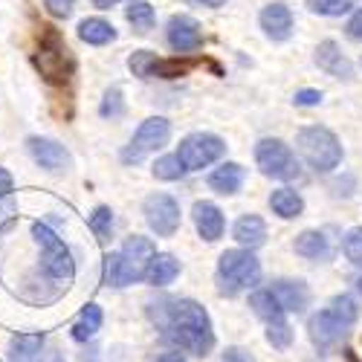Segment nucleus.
I'll return each instance as SVG.
<instances>
[{
    "mask_svg": "<svg viewBox=\"0 0 362 362\" xmlns=\"http://www.w3.org/2000/svg\"><path fill=\"white\" fill-rule=\"evenodd\" d=\"M247 180V168L240 163H223L221 168H215L212 174H209V186H212L215 192L221 194H238L240 186H244Z\"/></svg>",
    "mask_w": 362,
    "mask_h": 362,
    "instance_id": "19",
    "label": "nucleus"
},
{
    "mask_svg": "<svg viewBox=\"0 0 362 362\" xmlns=\"http://www.w3.org/2000/svg\"><path fill=\"white\" fill-rule=\"evenodd\" d=\"M296 148L305 157V163L316 171H334L342 163V142L334 131H327L322 125H308L296 134Z\"/></svg>",
    "mask_w": 362,
    "mask_h": 362,
    "instance_id": "2",
    "label": "nucleus"
},
{
    "mask_svg": "<svg viewBox=\"0 0 362 362\" xmlns=\"http://www.w3.org/2000/svg\"><path fill=\"white\" fill-rule=\"evenodd\" d=\"M125 18L134 26V33H139V35L151 33V29H154V21H157L154 6H151L148 0H131L128 9H125Z\"/></svg>",
    "mask_w": 362,
    "mask_h": 362,
    "instance_id": "28",
    "label": "nucleus"
},
{
    "mask_svg": "<svg viewBox=\"0 0 362 362\" xmlns=\"http://www.w3.org/2000/svg\"><path fill=\"white\" fill-rule=\"evenodd\" d=\"M26 148H29V154H33V160L52 171V174H62V171H70L73 165V157H70V151L62 145V142H55L49 136H29L26 139Z\"/></svg>",
    "mask_w": 362,
    "mask_h": 362,
    "instance_id": "11",
    "label": "nucleus"
},
{
    "mask_svg": "<svg viewBox=\"0 0 362 362\" xmlns=\"http://www.w3.org/2000/svg\"><path fill=\"white\" fill-rule=\"evenodd\" d=\"M316 64H319V70H325L327 76H334V78H345V81L354 78L351 58L339 49L337 41H322V44L316 47Z\"/></svg>",
    "mask_w": 362,
    "mask_h": 362,
    "instance_id": "15",
    "label": "nucleus"
},
{
    "mask_svg": "<svg viewBox=\"0 0 362 362\" xmlns=\"http://www.w3.org/2000/svg\"><path fill=\"white\" fill-rule=\"evenodd\" d=\"M44 6H47V12H49L52 18H70L76 0H44Z\"/></svg>",
    "mask_w": 362,
    "mask_h": 362,
    "instance_id": "38",
    "label": "nucleus"
},
{
    "mask_svg": "<svg viewBox=\"0 0 362 362\" xmlns=\"http://www.w3.org/2000/svg\"><path fill=\"white\" fill-rule=\"evenodd\" d=\"M194 67H197L194 58H157L148 78H180V76H189Z\"/></svg>",
    "mask_w": 362,
    "mask_h": 362,
    "instance_id": "27",
    "label": "nucleus"
},
{
    "mask_svg": "<svg viewBox=\"0 0 362 362\" xmlns=\"http://www.w3.org/2000/svg\"><path fill=\"white\" fill-rule=\"evenodd\" d=\"M168 136H171V122H168L165 116L145 119V122L136 128L134 139L128 142V148L122 151V163H128V165L142 163L148 154H154L157 148H163L168 142Z\"/></svg>",
    "mask_w": 362,
    "mask_h": 362,
    "instance_id": "8",
    "label": "nucleus"
},
{
    "mask_svg": "<svg viewBox=\"0 0 362 362\" xmlns=\"http://www.w3.org/2000/svg\"><path fill=\"white\" fill-rule=\"evenodd\" d=\"M177 276H180V261H177L171 252H157L154 258H151L148 273H145V279L154 284V287H165V284H171Z\"/></svg>",
    "mask_w": 362,
    "mask_h": 362,
    "instance_id": "23",
    "label": "nucleus"
},
{
    "mask_svg": "<svg viewBox=\"0 0 362 362\" xmlns=\"http://www.w3.org/2000/svg\"><path fill=\"white\" fill-rule=\"evenodd\" d=\"M267 342L273 345V348H279V351L290 348V342H293V327H290L287 322H279V325H267Z\"/></svg>",
    "mask_w": 362,
    "mask_h": 362,
    "instance_id": "37",
    "label": "nucleus"
},
{
    "mask_svg": "<svg viewBox=\"0 0 362 362\" xmlns=\"http://www.w3.org/2000/svg\"><path fill=\"white\" fill-rule=\"evenodd\" d=\"M296 255L301 258H310V261H327L330 258V238L319 229H305L298 238H296V244H293Z\"/></svg>",
    "mask_w": 362,
    "mask_h": 362,
    "instance_id": "18",
    "label": "nucleus"
},
{
    "mask_svg": "<svg viewBox=\"0 0 362 362\" xmlns=\"http://www.w3.org/2000/svg\"><path fill=\"white\" fill-rule=\"evenodd\" d=\"M12 189H15L12 174H9L6 168H0V200H6V197L12 194Z\"/></svg>",
    "mask_w": 362,
    "mask_h": 362,
    "instance_id": "42",
    "label": "nucleus"
},
{
    "mask_svg": "<svg viewBox=\"0 0 362 362\" xmlns=\"http://www.w3.org/2000/svg\"><path fill=\"white\" fill-rule=\"evenodd\" d=\"M348 38H354V41H362V9L359 12H354V18L348 21Z\"/></svg>",
    "mask_w": 362,
    "mask_h": 362,
    "instance_id": "41",
    "label": "nucleus"
},
{
    "mask_svg": "<svg viewBox=\"0 0 362 362\" xmlns=\"http://www.w3.org/2000/svg\"><path fill=\"white\" fill-rule=\"evenodd\" d=\"M90 229L99 240H107L113 232V209L110 206H96L93 215H90Z\"/></svg>",
    "mask_w": 362,
    "mask_h": 362,
    "instance_id": "31",
    "label": "nucleus"
},
{
    "mask_svg": "<svg viewBox=\"0 0 362 362\" xmlns=\"http://www.w3.org/2000/svg\"><path fill=\"white\" fill-rule=\"evenodd\" d=\"M258 21H261V29H264V35L269 41H287L293 35V12L284 4L264 6L261 15H258Z\"/></svg>",
    "mask_w": 362,
    "mask_h": 362,
    "instance_id": "16",
    "label": "nucleus"
},
{
    "mask_svg": "<svg viewBox=\"0 0 362 362\" xmlns=\"http://www.w3.org/2000/svg\"><path fill=\"white\" fill-rule=\"evenodd\" d=\"M356 290H359V296H362V276L356 279Z\"/></svg>",
    "mask_w": 362,
    "mask_h": 362,
    "instance_id": "46",
    "label": "nucleus"
},
{
    "mask_svg": "<svg viewBox=\"0 0 362 362\" xmlns=\"http://www.w3.org/2000/svg\"><path fill=\"white\" fill-rule=\"evenodd\" d=\"M151 319L157 322L163 337L174 342L180 351L206 356L215 348L212 319L194 298H163L157 305H151Z\"/></svg>",
    "mask_w": 362,
    "mask_h": 362,
    "instance_id": "1",
    "label": "nucleus"
},
{
    "mask_svg": "<svg viewBox=\"0 0 362 362\" xmlns=\"http://www.w3.org/2000/svg\"><path fill=\"white\" fill-rule=\"evenodd\" d=\"M356 6V0H308V9L313 15H325V18H339L345 12H351Z\"/></svg>",
    "mask_w": 362,
    "mask_h": 362,
    "instance_id": "30",
    "label": "nucleus"
},
{
    "mask_svg": "<svg viewBox=\"0 0 362 362\" xmlns=\"http://www.w3.org/2000/svg\"><path fill=\"white\" fill-rule=\"evenodd\" d=\"M165 38H168V47L180 55H189L194 49L203 47V29L194 18L189 15H174L168 21V29H165Z\"/></svg>",
    "mask_w": 362,
    "mask_h": 362,
    "instance_id": "13",
    "label": "nucleus"
},
{
    "mask_svg": "<svg viewBox=\"0 0 362 362\" xmlns=\"http://www.w3.org/2000/svg\"><path fill=\"white\" fill-rule=\"evenodd\" d=\"M269 209L284 218V221H293L298 218L301 212H305V200H301V194L296 189H276L273 194H269Z\"/></svg>",
    "mask_w": 362,
    "mask_h": 362,
    "instance_id": "24",
    "label": "nucleus"
},
{
    "mask_svg": "<svg viewBox=\"0 0 362 362\" xmlns=\"http://www.w3.org/2000/svg\"><path fill=\"white\" fill-rule=\"evenodd\" d=\"M342 252H345V258H348L354 267L362 269V226L348 229V235H345V240H342Z\"/></svg>",
    "mask_w": 362,
    "mask_h": 362,
    "instance_id": "34",
    "label": "nucleus"
},
{
    "mask_svg": "<svg viewBox=\"0 0 362 362\" xmlns=\"http://www.w3.org/2000/svg\"><path fill=\"white\" fill-rule=\"evenodd\" d=\"M223 362H255V356L247 351V348H226L223 351Z\"/></svg>",
    "mask_w": 362,
    "mask_h": 362,
    "instance_id": "40",
    "label": "nucleus"
},
{
    "mask_svg": "<svg viewBox=\"0 0 362 362\" xmlns=\"http://www.w3.org/2000/svg\"><path fill=\"white\" fill-rule=\"evenodd\" d=\"M44 356V334H18L9 342L12 362H41Z\"/></svg>",
    "mask_w": 362,
    "mask_h": 362,
    "instance_id": "21",
    "label": "nucleus"
},
{
    "mask_svg": "<svg viewBox=\"0 0 362 362\" xmlns=\"http://www.w3.org/2000/svg\"><path fill=\"white\" fill-rule=\"evenodd\" d=\"M226 154V142L215 134H189L180 142L177 160L186 171H203L206 165L218 163Z\"/></svg>",
    "mask_w": 362,
    "mask_h": 362,
    "instance_id": "7",
    "label": "nucleus"
},
{
    "mask_svg": "<svg viewBox=\"0 0 362 362\" xmlns=\"http://www.w3.org/2000/svg\"><path fill=\"white\" fill-rule=\"evenodd\" d=\"M186 4L206 6V9H221V6H226V0H186Z\"/></svg>",
    "mask_w": 362,
    "mask_h": 362,
    "instance_id": "43",
    "label": "nucleus"
},
{
    "mask_svg": "<svg viewBox=\"0 0 362 362\" xmlns=\"http://www.w3.org/2000/svg\"><path fill=\"white\" fill-rule=\"evenodd\" d=\"M261 281V261L250 250H226L218 261V290L221 296L247 293Z\"/></svg>",
    "mask_w": 362,
    "mask_h": 362,
    "instance_id": "3",
    "label": "nucleus"
},
{
    "mask_svg": "<svg viewBox=\"0 0 362 362\" xmlns=\"http://www.w3.org/2000/svg\"><path fill=\"white\" fill-rule=\"evenodd\" d=\"M186 174V168L180 165V160H177V154H168V157H160L157 163H154V177L157 180H165V183H174V180H180Z\"/></svg>",
    "mask_w": 362,
    "mask_h": 362,
    "instance_id": "33",
    "label": "nucleus"
},
{
    "mask_svg": "<svg viewBox=\"0 0 362 362\" xmlns=\"http://www.w3.org/2000/svg\"><path fill=\"white\" fill-rule=\"evenodd\" d=\"M99 113H102L105 119H116V116H122V113H125L122 87H110V90H105V99H102Z\"/></svg>",
    "mask_w": 362,
    "mask_h": 362,
    "instance_id": "35",
    "label": "nucleus"
},
{
    "mask_svg": "<svg viewBox=\"0 0 362 362\" xmlns=\"http://www.w3.org/2000/svg\"><path fill=\"white\" fill-rule=\"evenodd\" d=\"M250 308H252V313H255L258 319H264L267 325H279V322H284V310H281V305H279L276 296L269 293V290H258V293H252V296H250Z\"/></svg>",
    "mask_w": 362,
    "mask_h": 362,
    "instance_id": "25",
    "label": "nucleus"
},
{
    "mask_svg": "<svg viewBox=\"0 0 362 362\" xmlns=\"http://www.w3.org/2000/svg\"><path fill=\"white\" fill-rule=\"evenodd\" d=\"M157 362H189V359H186L183 354H163Z\"/></svg>",
    "mask_w": 362,
    "mask_h": 362,
    "instance_id": "44",
    "label": "nucleus"
},
{
    "mask_svg": "<svg viewBox=\"0 0 362 362\" xmlns=\"http://www.w3.org/2000/svg\"><path fill=\"white\" fill-rule=\"evenodd\" d=\"M330 313H334L342 325H354L356 319H359V308H356V301L348 296V293H339V296H334V298H330V308H327Z\"/></svg>",
    "mask_w": 362,
    "mask_h": 362,
    "instance_id": "29",
    "label": "nucleus"
},
{
    "mask_svg": "<svg viewBox=\"0 0 362 362\" xmlns=\"http://www.w3.org/2000/svg\"><path fill=\"white\" fill-rule=\"evenodd\" d=\"M154 255H157V247H154V240H151V238L131 235L125 240V247L119 250V261H122L128 284H136V281L145 279L148 264H151V258H154Z\"/></svg>",
    "mask_w": 362,
    "mask_h": 362,
    "instance_id": "10",
    "label": "nucleus"
},
{
    "mask_svg": "<svg viewBox=\"0 0 362 362\" xmlns=\"http://www.w3.org/2000/svg\"><path fill=\"white\" fill-rule=\"evenodd\" d=\"M235 240L240 244V250H258L267 240V223L258 215H244L235 223Z\"/></svg>",
    "mask_w": 362,
    "mask_h": 362,
    "instance_id": "20",
    "label": "nucleus"
},
{
    "mask_svg": "<svg viewBox=\"0 0 362 362\" xmlns=\"http://www.w3.org/2000/svg\"><path fill=\"white\" fill-rule=\"evenodd\" d=\"M298 107H316L322 102V90H298L296 99H293Z\"/></svg>",
    "mask_w": 362,
    "mask_h": 362,
    "instance_id": "39",
    "label": "nucleus"
},
{
    "mask_svg": "<svg viewBox=\"0 0 362 362\" xmlns=\"http://www.w3.org/2000/svg\"><path fill=\"white\" fill-rule=\"evenodd\" d=\"M308 334H310V342L325 354V351H334V348L345 339L348 325H342L334 313L325 308V310H319V313L310 316V322H308Z\"/></svg>",
    "mask_w": 362,
    "mask_h": 362,
    "instance_id": "12",
    "label": "nucleus"
},
{
    "mask_svg": "<svg viewBox=\"0 0 362 362\" xmlns=\"http://www.w3.org/2000/svg\"><path fill=\"white\" fill-rule=\"evenodd\" d=\"M33 238H35V244L41 247V269H44V276L49 281L67 284L76 276V261H73L70 247L41 221L33 223Z\"/></svg>",
    "mask_w": 362,
    "mask_h": 362,
    "instance_id": "5",
    "label": "nucleus"
},
{
    "mask_svg": "<svg viewBox=\"0 0 362 362\" xmlns=\"http://www.w3.org/2000/svg\"><path fill=\"white\" fill-rule=\"evenodd\" d=\"M119 0H93V6L96 9H110V6H116Z\"/></svg>",
    "mask_w": 362,
    "mask_h": 362,
    "instance_id": "45",
    "label": "nucleus"
},
{
    "mask_svg": "<svg viewBox=\"0 0 362 362\" xmlns=\"http://www.w3.org/2000/svg\"><path fill=\"white\" fill-rule=\"evenodd\" d=\"M255 163H258L261 174L273 177V180H296L301 174L298 160L290 151V145L281 139H273V136H267L255 145Z\"/></svg>",
    "mask_w": 362,
    "mask_h": 362,
    "instance_id": "6",
    "label": "nucleus"
},
{
    "mask_svg": "<svg viewBox=\"0 0 362 362\" xmlns=\"http://www.w3.org/2000/svg\"><path fill=\"white\" fill-rule=\"evenodd\" d=\"M33 62H35V67L47 84H67L73 76V67H76L62 33L52 26H44L41 44H38V52L33 55Z\"/></svg>",
    "mask_w": 362,
    "mask_h": 362,
    "instance_id": "4",
    "label": "nucleus"
},
{
    "mask_svg": "<svg viewBox=\"0 0 362 362\" xmlns=\"http://www.w3.org/2000/svg\"><path fill=\"white\" fill-rule=\"evenodd\" d=\"M78 38L90 47H105V44L116 41V26L105 18H84L78 23Z\"/></svg>",
    "mask_w": 362,
    "mask_h": 362,
    "instance_id": "22",
    "label": "nucleus"
},
{
    "mask_svg": "<svg viewBox=\"0 0 362 362\" xmlns=\"http://www.w3.org/2000/svg\"><path fill=\"white\" fill-rule=\"evenodd\" d=\"M154 62H157V55L151 52V49H136V52L128 58V67H131L134 76L148 78V76H151V67H154Z\"/></svg>",
    "mask_w": 362,
    "mask_h": 362,
    "instance_id": "36",
    "label": "nucleus"
},
{
    "mask_svg": "<svg viewBox=\"0 0 362 362\" xmlns=\"http://www.w3.org/2000/svg\"><path fill=\"white\" fill-rule=\"evenodd\" d=\"M269 293L276 296V301L281 305V310L287 313H301L308 308V301H310V290L305 281H293V279H279L273 287H269Z\"/></svg>",
    "mask_w": 362,
    "mask_h": 362,
    "instance_id": "17",
    "label": "nucleus"
},
{
    "mask_svg": "<svg viewBox=\"0 0 362 362\" xmlns=\"http://www.w3.org/2000/svg\"><path fill=\"white\" fill-rule=\"evenodd\" d=\"M192 218H194V226H197V235L209 244L223 238V229H226V221H223V212L212 203V200H197L194 209H192Z\"/></svg>",
    "mask_w": 362,
    "mask_h": 362,
    "instance_id": "14",
    "label": "nucleus"
},
{
    "mask_svg": "<svg viewBox=\"0 0 362 362\" xmlns=\"http://www.w3.org/2000/svg\"><path fill=\"white\" fill-rule=\"evenodd\" d=\"M102 279H105V284H107V287H128V279H125L122 261H119V252H110V255L105 258Z\"/></svg>",
    "mask_w": 362,
    "mask_h": 362,
    "instance_id": "32",
    "label": "nucleus"
},
{
    "mask_svg": "<svg viewBox=\"0 0 362 362\" xmlns=\"http://www.w3.org/2000/svg\"><path fill=\"white\" fill-rule=\"evenodd\" d=\"M102 308L99 305H87L81 313H78V319H76V325H73V339L76 342H87V339H93L96 337V330L102 327Z\"/></svg>",
    "mask_w": 362,
    "mask_h": 362,
    "instance_id": "26",
    "label": "nucleus"
},
{
    "mask_svg": "<svg viewBox=\"0 0 362 362\" xmlns=\"http://www.w3.org/2000/svg\"><path fill=\"white\" fill-rule=\"evenodd\" d=\"M142 215L151 232H157L160 238H171L180 229V203L171 194H148L142 203Z\"/></svg>",
    "mask_w": 362,
    "mask_h": 362,
    "instance_id": "9",
    "label": "nucleus"
}]
</instances>
